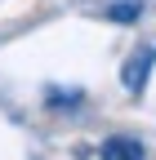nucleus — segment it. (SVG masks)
<instances>
[{"mask_svg":"<svg viewBox=\"0 0 156 160\" xmlns=\"http://www.w3.org/2000/svg\"><path fill=\"white\" fill-rule=\"evenodd\" d=\"M152 67H156V49L147 45V49H138V53H134L129 62L121 67V85H125L134 98H138V93L147 89V76H152Z\"/></svg>","mask_w":156,"mask_h":160,"instance_id":"f257e3e1","label":"nucleus"},{"mask_svg":"<svg viewBox=\"0 0 156 160\" xmlns=\"http://www.w3.org/2000/svg\"><path fill=\"white\" fill-rule=\"evenodd\" d=\"M98 160H143V142L138 138H107L98 147Z\"/></svg>","mask_w":156,"mask_h":160,"instance_id":"f03ea898","label":"nucleus"},{"mask_svg":"<svg viewBox=\"0 0 156 160\" xmlns=\"http://www.w3.org/2000/svg\"><path fill=\"white\" fill-rule=\"evenodd\" d=\"M107 18H112V22H121V27L138 22V18H143V0H121V5L107 9Z\"/></svg>","mask_w":156,"mask_h":160,"instance_id":"7ed1b4c3","label":"nucleus"}]
</instances>
